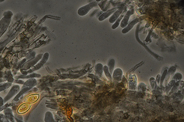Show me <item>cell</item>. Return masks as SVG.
Returning a JSON list of instances; mask_svg holds the SVG:
<instances>
[{"mask_svg":"<svg viewBox=\"0 0 184 122\" xmlns=\"http://www.w3.org/2000/svg\"><path fill=\"white\" fill-rule=\"evenodd\" d=\"M183 78L182 75L180 73H176L174 74V75L172 76V80H174L175 82H176L180 81L182 80Z\"/></svg>","mask_w":184,"mask_h":122,"instance_id":"obj_19","label":"cell"},{"mask_svg":"<svg viewBox=\"0 0 184 122\" xmlns=\"http://www.w3.org/2000/svg\"><path fill=\"white\" fill-rule=\"evenodd\" d=\"M129 89L132 90H136L137 89V80L135 75L130 74L129 75Z\"/></svg>","mask_w":184,"mask_h":122,"instance_id":"obj_4","label":"cell"},{"mask_svg":"<svg viewBox=\"0 0 184 122\" xmlns=\"http://www.w3.org/2000/svg\"><path fill=\"white\" fill-rule=\"evenodd\" d=\"M113 78L115 81L120 82L122 80L123 75L122 70L120 68H117L113 71Z\"/></svg>","mask_w":184,"mask_h":122,"instance_id":"obj_7","label":"cell"},{"mask_svg":"<svg viewBox=\"0 0 184 122\" xmlns=\"http://www.w3.org/2000/svg\"><path fill=\"white\" fill-rule=\"evenodd\" d=\"M11 85H12V83H10V82H7L5 84H3L2 85L0 86V92L5 90L9 88Z\"/></svg>","mask_w":184,"mask_h":122,"instance_id":"obj_21","label":"cell"},{"mask_svg":"<svg viewBox=\"0 0 184 122\" xmlns=\"http://www.w3.org/2000/svg\"><path fill=\"white\" fill-rule=\"evenodd\" d=\"M118 8L119 7H115V8H114V9L109 10V11H107V12L103 13V14H102V15H100V17H99V20L100 21H102L106 19L109 16H110L111 14H112L113 13H114V12H115L116 11L118 10Z\"/></svg>","mask_w":184,"mask_h":122,"instance_id":"obj_10","label":"cell"},{"mask_svg":"<svg viewBox=\"0 0 184 122\" xmlns=\"http://www.w3.org/2000/svg\"><path fill=\"white\" fill-rule=\"evenodd\" d=\"M32 106L30 103H24L21 104L18 109V113L19 114H24L27 112L29 110Z\"/></svg>","mask_w":184,"mask_h":122,"instance_id":"obj_9","label":"cell"},{"mask_svg":"<svg viewBox=\"0 0 184 122\" xmlns=\"http://www.w3.org/2000/svg\"><path fill=\"white\" fill-rule=\"evenodd\" d=\"M175 83V81H174V80H171L166 85V86H165V92L167 95L169 93L171 90L172 89L173 87L174 86Z\"/></svg>","mask_w":184,"mask_h":122,"instance_id":"obj_16","label":"cell"},{"mask_svg":"<svg viewBox=\"0 0 184 122\" xmlns=\"http://www.w3.org/2000/svg\"><path fill=\"white\" fill-rule=\"evenodd\" d=\"M96 72L100 76L102 75L103 73V65L101 64H97L96 67Z\"/></svg>","mask_w":184,"mask_h":122,"instance_id":"obj_20","label":"cell"},{"mask_svg":"<svg viewBox=\"0 0 184 122\" xmlns=\"http://www.w3.org/2000/svg\"><path fill=\"white\" fill-rule=\"evenodd\" d=\"M140 19L138 17L135 18L134 20L132 21L126 27L123 29L122 32L123 34H126V33L129 32V31L132 29L136 24L138 23L140 21Z\"/></svg>","mask_w":184,"mask_h":122,"instance_id":"obj_8","label":"cell"},{"mask_svg":"<svg viewBox=\"0 0 184 122\" xmlns=\"http://www.w3.org/2000/svg\"><path fill=\"white\" fill-rule=\"evenodd\" d=\"M160 78H161V75H158L156 76V81L157 84L159 85L160 83Z\"/></svg>","mask_w":184,"mask_h":122,"instance_id":"obj_26","label":"cell"},{"mask_svg":"<svg viewBox=\"0 0 184 122\" xmlns=\"http://www.w3.org/2000/svg\"><path fill=\"white\" fill-rule=\"evenodd\" d=\"M169 68L168 67L165 66L162 69V72H161V78H160V86H163V83H164L165 76L167 75V71H168Z\"/></svg>","mask_w":184,"mask_h":122,"instance_id":"obj_14","label":"cell"},{"mask_svg":"<svg viewBox=\"0 0 184 122\" xmlns=\"http://www.w3.org/2000/svg\"><path fill=\"white\" fill-rule=\"evenodd\" d=\"M127 12V9H125L124 10L123 12V13H122V14H121L120 16H119V17L117 20L116 21L115 23L112 26V29H115L119 26V24H120L121 21L122 20L124 16H125V14L126 12Z\"/></svg>","mask_w":184,"mask_h":122,"instance_id":"obj_12","label":"cell"},{"mask_svg":"<svg viewBox=\"0 0 184 122\" xmlns=\"http://www.w3.org/2000/svg\"><path fill=\"white\" fill-rule=\"evenodd\" d=\"M39 98V95H32L27 97L25 100V102L26 103H32L36 102Z\"/></svg>","mask_w":184,"mask_h":122,"instance_id":"obj_13","label":"cell"},{"mask_svg":"<svg viewBox=\"0 0 184 122\" xmlns=\"http://www.w3.org/2000/svg\"><path fill=\"white\" fill-rule=\"evenodd\" d=\"M103 70H104V72L107 78H108L109 80H111L112 79V77H111V75L109 71L108 68L107 66H105L103 68Z\"/></svg>","mask_w":184,"mask_h":122,"instance_id":"obj_22","label":"cell"},{"mask_svg":"<svg viewBox=\"0 0 184 122\" xmlns=\"http://www.w3.org/2000/svg\"><path fill=\"white\" fill-rule=\"evenodd\" d=\"M176 71V68L175 66H172L169 68L164 82V84L165 86H166L169 82V80L174 75Z\"/></svg>","mask_w":184,"mask_h":122,"instance_id":"obj_6","label":"cell"},{"mask_svg":"<svg viewBox=\"0 0 184 122\" xmlns=\"http://www.w3.org/2000/svg\"><path fill=\"white\" fill-rule=\"evenodd\" d=\"M137 89L138 92H141V93H144L146 91L147 89V87L146 84L143 82H140L137 86Z\"/></svg>","mask_w":184,"mask_h":122,"instance_id":"obj_17","label":"cell"},{"mask_svg":"<svg viewBox=\"0 0 184 122\" xmlns=\"http://www.w3.org/2000/svg\"><path fill=\"white\" fill-rule=\"evenodd\" d=\"M3 105V99H2V97H0V107H1Z\"/></svg>","mask_w":184,"mask_h":122,"instance_id":"obj_27","label":"cell"},{"mask_svg":"<svg viewBox=\"0 0 184 122\" xmlns=\"http://www.w3.org/2000/svg\"><path fill=\"white\" fill-rule=\"evenodd\" d=\"M144 61H143L139 63L138 64L136 65V66H134L132 69H131V70H129V71H127V75H130V74H131V73H133L136 69H138L140 67L142 66V65L144 64Z\"/></svg>","mask_w":184,"mask_h":122,"instance_id":"obj_18","label":"cell"},{"mask_svg":"<svg viewBox=\"0 0 184 122\" xmlns=\"http://www.w3.org/2000/svg\"><path fill=\"white\" fill-rule=\"evenodd\" d=\"M150 82L153 89H154L155 88L157 87V84L154 77H151L150 78Z\"/></svg>","mask_w":184,"mask_h":122,"instance_id":"obj_23","label":"cell"},{"mask_svg":"<svg viewBox=\"0 0 184 122\" xmlns=\"http://www.w3.org/2000/svg\"><path fill=\"white\" fill-rule=\"evenodd\" d=\"M183 81H181V80H180V81H179L175 82L174 86L173 87L172 89H171L170 92H169V95H171V94L173 93L174 92H175V91L178 90H179L181 89V88H182V87H183Z\"/></svg>","mask_w":184,"mask_h":122,"instance_id":"obj_11","label":"cell"},{"mask_svg":"<svg viewBox=\"0 0 184 122\" xmlns=\"http://www.w3.org/2000/svg\"><path fill=\"white\" fill-rule=\"evenodd\" d=\"M20 90V87L18 85H15L13 86L7 96L4 98L3 99L4 104L9 101L10 99L13 98L15 95H17L19 93Z\"/></svg>","mask_w":184,"mask_h":122,"instance_id":"obj_2","label":"cell"},{"mask_svg":"<svg viewBox=\"0 0 184 122\" xmlns=\"http://www.w3.org/2000/svg\"><path fill=\"white\" fill-rule=\"evenodd\" d=\"M34 81L32 80H30L26 82L25 83L23 86L20 91L16 95L15 98L13 99V101H15V102L18 101L20 97L23 95H24L27 91L30 89L32 87L34 86V84H35L34 82Z\"/></svg>","mask_w":184,"mask_h":122,"instance_id":"obj_1","label":"cell"},{"mask_svg":"<svg viewBox=\"0 0 184 122\" xmlns=\"http://www.w3.org/2000/svg\"><path fill=\"white\" fill-rule=\"evenodd\" d=\"M9 107V105L7 103V104H5V105H4L3 106H2V107H0V112L3 110L6 109L8 108Z\"/></svg>","mask_w":184,"mask_h":122,"instance_id":"obj_25","label":"cell"},{"mask_svg":"<svg viewBox=\"0 0 184 122\" xmlns=\"http://www.w3.org/2000/svg\"><path fill=\"white\" fill-rule=\"evenodd\" d=\"M134 12H135V10L134 8L127 11L125 16L121 21V22L120 26L121 27L125 28L127 26L130 17L131 15L134 14Z\"/></svg>","mask_w":184,"mask_h":122,"instance_id":"obj_3","label":"cell"},{"mask_svg":"<svg viewBox=\"0 0 184 122\" xmlns=\"http://www.w3.org/2000/svg\"><path fill=\"white\" fill-rule=\"evenodd\" d=\"M125 9L124 6H121L120 7H119L118 10L115 12H114L113 15L109 19V22L111 23H113L115 22L117 19L119 17L121 14L123 12L124 10Z\"/></svg>","mask_w":184,"mask_h":122,"instance_id":"obj_5","label":"cell"},{"mask_svg":"<svg viewBox=\"0 0 184 122\" xmlns=\"http://www.w3.org/2000/svg\"><path fill=\"white\" fill-rule=\"evenodd\" d=\"M0 122H10L4 114L0 113Z\"/></svg>","mask_w":184,"mask_h":122,"instance_id":"obj_24","label":"cell"},{"mask_svg":"<svg viewBox=\"0 0 184 122\" xmlns=\"http://www.w3.org/2000/svg\"><path fill=\"white\" fill-rule=\"evenodd\" d=\"M115 65V60L114 59L111 58L109 60L108 62V66L109 72L110 74H112L113 72L114 68Z\"/></svg>","mask_w":184,"mask_h":122,"instance_id":"obj_15","label":"cell"}]
</instances>
